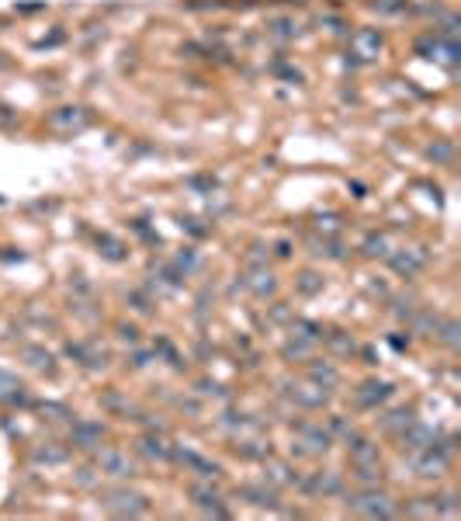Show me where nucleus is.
I'll return each instance as SVG.
<instances>
[{"mask_svg": "<svg viewBox=\"0 0 461 521\" xmlns=\"http://www.w3.org/2000/svg\"><path fill=\"white\" fill-rule=\"evenodd\" d=\"M347 508L354 515H368V518H388L392 515V504H388L385 494H358V497L347 501Z\"/></svg>", "mask_w": 461, "mask_h": 521, "instance_id": "nucleus-1", "label": "nucleus"}, {"mask_svg": "<svg viewBox=\"0 0 461 521\" xmlns=\"http://www.w3.org/2000/svg\"><path fill=\"white\" fill-rule=\"evenodd\" d=\"M104 466L115 473V476H132V462H129V455H118V452H108L104 455Z\"/></svg>", "mask_w": 461, "mask_h": 521, "instance_id": "nucleus-2", "label": "nucleus"}, {"mask_svg": "<svg viewBox=\"0 0 461 521\" xmlns=\"http://www.w3.org/2000/svg\"><path fill=\"white\" fill-rule=\"evenodd\" d=\"M365 390H368V393H365V400H368V404H374V400H385V397L392 393V386H388V383H368Z\"/></svg>", "mask_w": 461, "mask_h": 521, "instance_id": "nucleus-3", "label": "nucleus"}]
</instances>
